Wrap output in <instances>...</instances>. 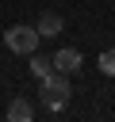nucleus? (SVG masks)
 <instances>
[{
	"mask_svg": "<svg viewBox=\"0 0 115 122\" xmlns=\"http://www.w3.org/2000/svg\"><path fill=\"white\" fill-rule=\"evenodd\" d=\"M69 95H73V88H69L65 72L54 69V72L42 80V107H46V111H61V107L69 103Z\"/></svg>",
	"mask_w": 115,
	"mask_h": 122,
	"instance_id": "obj_1",
	"label": "nucleus"
},
{
	"mask_svg": "<svg viewBox=\"0 0 115 122\" xmlns=\"http://www.w3.org/2000/svg\"><path fill=\"white\" fill-rule=\"evenodd\" d=\"M4 46L12 50V53H34L38 50V30L34 27H27V23H15V27H8L4 30Z\"/></svg>",
	"mask_w": 115,
	"mask_h": 122,
	"instance_id": "obj_2",
	"label": "nucleus"
},
{
	"mask_svg": "<svg viewBox=\"0 0 115 122\" xmlns=\"http://www.w3.org/2000/svg\"><path fill=\"white\" fill-rule=\"evenodd\" d=\"M34 30H38V38H58V34L65 30V19H61L58 11H42L38 23H34Z\"/></svg>",
	"mask_w": 115,
	"mask_h": 122,
	"instance_id": "obj_3",
	"label": "nucleus"
},
{
	"mask_svg": "<svg viewBox=\"0 0 115 122\" xmlns=\"http://www.w3.org/2000/svg\"><path fill=\"white\" fill-rule=\"evenodd\" d=\"M80 65H84V57H80V50H73V46H65V50H58V53H54V69H58V72H65V76H69V72H77Z\"/></svg>",
	"mask_w": 115,
	"mask_h": 122,
	"instance_id": "obj_4",
	"label": "nucleus"
},
{
	"mask_svg": "<svg viewBox=\"0 0 115 122\" xmlns=\"http://www.w3.org/2000/svg\"><path fill=\"white\" fill-rule=\"evenodd\" d=\"M31 118H34V111H31L27 99H12L8 103V122H31Z\"/></svg>",
	"mask_w": 115,
	"mask_h": 122,
	"instance_id": "obj_5",
	"label": "nucleus"
},
{
	"mask_svg": "<svg viewBox=\"0 0 115 122\" xmlns=\"http://www.w3.org/2000/svg\"><path fill=\"white\" fill-rule=\"evenodd\" d=\"M31 72H34L38 80H46V76L54 72V57H38V53H31Z\"/></svg>",
	"mask_w": 115,
	"mask_h": 122,
	"instance_id": "obj_6",
	"label": "nucleus"
},
{
	"mask_svg": "<svg viewBox=\"0 0 115 122\" xmlns=\"http://www.w3.org/2000/svg\"><path fill=\"white\" fill-rule=\"evenodd\" d=\"M100 69H104L107 76H115V50H104V53H100Z\"/></svg>",
	"mask_w": 115,
	"mask_h": 122,
	"instance_id": "obj_7",
	"label": "nucleus"
}]
</instances>
